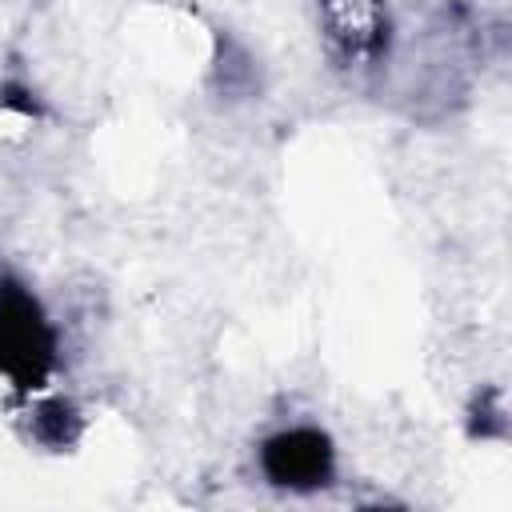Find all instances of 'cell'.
<instances>
[{"label":"cell","instance_id":"obj_1","mask_svg":"<svg viewBox=\"0 0 512 512\" xmlns=\"http://www.w3.org/2000/svg\"><path fill=\"white\" fill-rule=\"evenodd\" d=\"M56 368V328L32 288L16 276H0V376L36 392Z\"/></svg>","mask_w":512,"mask_h":512},{"label":"cell","instance_id":"obj_2","mask_svg":"<svg viewBox=\"0 0 512 512\" xmlns=\"http://www.w3.org/2000/svg\"><path fill=\"white\" fill-rule=\"evenodd\" d=\"M316 28L340 68H376L392 48L388 0H316Z\"/></svg>","mask_w":512,"mask_h":512},{"label":"cell","instance_id":"obj_3","mask_svg":"<svg viewBox=\"0 0 512 512\" xmlns=\"http://www.w3.org/2000/svg\"><path fill=\"white\" fill-rule=\"evenodd\" d=\"M260 472L268 484L288 492H316L336 476L332 436L308 424L280 428L260 444Z\"/></svg>","mask_w":512,"mask_h":512},{"label":"cell","instance_id":"obj_4","mask_svg":"<svg viewBox=\"0 0 512 512\" xmlns=\"http://www.w3.org/2000/svg\"><path fill=\"white\" fill-rule=\"evenodd\" d=\"M36 428H40V440H48V444H72V436H76V416H72V408L64 404V400H56V404H44L40 408V416H36Z\"/></svg>","mask_w":512,"mask_h":512}]
</instances>
